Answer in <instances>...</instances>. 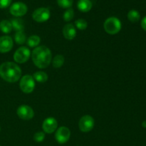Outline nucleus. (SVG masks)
Masks as SVG:
<instances>
[{
  "label": "nucleus",
  "mask_w": 146,
  "mask_h": 146,
  "mask_svg": "<svg viewBox=\"0 0 146 146\" xmlns=\"http://www.w3.org/2000/svg\"><path fill=\"white\" fill-rule=\"evenodd\" d=\"M21 76V68L15 63L4 62L0 66V76L7 82H17Z\"/></svg>",
  "instance_id": "f257e3e1"
},
{
  "label": "nucleus",
  "mask_w": 146,
  "mask_h": 146,
  "mask_svg": "<svg viewBox=\"0 0 146 146\" xmlns=\"http://www.w3.org/2000/svg\"><path fill=\"white\" fill-rule=\"evenodd\" d=\"M34 64L39 68H45L49 66L52 58L51 52L45 46H40L34 48L32 52Z\"/></svg>",
  "instance_id": "f03ea898"
},
{
  "label": "nucleus",
  "mask_w": 146,
  "mask_h": 146,
  "mask_svg": "<svg viewBox=\"0 0 146 146\" xmlns=\"http://www.w3.org/2000/svg\"><path fill=\"white\" fill-rule=\"evenodd\" d=\"M104 27L106 32L111 35H114V34H118L121 31L122 25H121V21L118 18L111 17L106 20Z\"/></svg>",
  "instance_id": "7ed1b4c3"
},
{
  "label": "nucleus",
  "mask_w": 146,
  "mask_h": 146,
  "mask_svg": "<svg viewBox=\"0 0 146 146\" xmlns=\"http://www.w3.org/2000/svg\"><path fill=\"white\" fill-rule=\"evenodd\" d=\"M20 89L25 94H30L35 88V81L33 76L26 75L21 78L19 83Z\"/></svg>",
  "instance_id": "20e7f679"
},
{
  "label": "nucleus",
  "mask_w": 146,
  "mask_h": 146,
  "mask_svg": "<svg viewBox=\"0 0 146 146\" xmlns=\"http://www.w3.org/2000/svg\"><path fill=\"white\" fill-rule=\"evenodd\" d=\"M30 50L26 46H21L15 51L14 54V61L19 64H24L28 61L30 56Z\"/></svg>",
  "instance_id": "39448f33"
},
{
  "label": "nucleus",
  "mask_w": 146,
  "mask_h": 146,
  "mask_svg": "<svg viewBox=\"0 0 146 146\" xmlns=\"http://www.w3.org/2000/svg\"><path fill=\"white\" fill-rule=\"evenodd\" d=\"M94 123H95V121H94L93 117H91V115H86L83 116L80 119L79 123H78V127L82 132L88 133L94 128Z\"/></svg>",
  "instance_id": "423d86ee"
},
{
  "label": "nucleus",
  "mask_w": 146,
  "mask_h": 146,
  "mask_svg": "<svg viewBox=\"0 0 146 146\" xmlns=\"http://www.w3.org/2000/svg\"><path fill=\"white\" fill-rule=\"evenodd\" d=\"M32 18L37 22H44L50 18V11L47 8L41 7L34 11Z\"/></svg>",
  "instance_id": "0eeeda50"
},
{
  "label": "nucleus",
  "mask_w": 146,
  "mask_h": 146,
  "mask_svg": "<svg viewBox=\"0 0 146 146\" xmlns=\"http://www.w3.org/2000/svg\"><path fill=\"white\" fill-rule=\"evenodd\" d=\"M71 136L70 130L67 127H61L56 131L55 138L59 144H64L68 142Z\"/></svg>",
  "instance_id": "6e6552de"
},
{
  "label": "nucleus",
  "mask_w": 146,
  "mask_h": 146,
  "mask_svg": "<svg viewBox=\"0 0 146 146\" xmlns=\"http://www.w3.org/2000/svg\"><path fill=\"white\" fill-rule=\"evenodd\" d=\"M27 10H28V9H27V5L24 3L18 1V2L13 4L10 7L9 11L13 16L22 17V16L25 15L27 14Z\"/></svg>",
  "instance_id": "1a4fd4ad"
},
{
  "label": "nucleus",
  "mask_w": 146,
  "mask_h": 146,
  "mask_svg": "<svg viewBox=\"0 0 146 146\" xmlns=\"http://www.w3.org/2000/svg\"><path fill=\"white\" fill-rule=\"evenodd\" d=\"M17 115L23 120H31L34 117V112L32 108L27 105L20 106L17 109Z\"/></svg>",
  "instance_id": "9d476101"
},
{
  "label": "nucleus",
  "mask_w": 146,
  "mask_h": 146,
  "mask_svg": "<svg viewBox=\"0 0 146 146\" xmlns=\"http://www.w3.org/2000/svg\"><path fill=\"white\" fill-rule=\"evenodd\" d=\"M58 123L53 117L46 118L42 124V129L46 133H52L57 128Z\"/></svg>",
  "instance_id": "9b49d317"
},
{
  "label": "nucleus",
  "mask_w": 146,
  "mask_h": 146,
  "mask_svg": "<svg viewBox=\"0 0 146 146\" xmlns=\"http://www.w3.org/2000/svg\"><path fill=\"white\" fill-rule=\"evenodd\" d=\"M13 40L9 36L0 37V53H7L13 48Z\"/></svg>",
  "instance_id": "f8f14e48"
},
{
  "label": "nucleus",
  "mask_w": 146,
  "mask_h": 146,
  "mask_svg": "<svg viewBox=\"0 0 146 146\" xmlns=\"http://www.w3.org/2000/svg\"><path fill=\"white\" fill-rule=\"evenodd\" d=\"M63 34L66 39L72 40L76 36V30L73 24H67L63 29Z\"/></svg>",
  "instance_id": "ddd939ff"
},
{
  "label": "nucleus",
  "mask_w": 146,
  "mask_h": 146,
  "mask_svg": "<svg viewBox=\"0 0 146 146\" xmlns=\"http://www.w3.org/2000/svg\"><path fill=\"white\" fill-rule=\"evenodd\" d=\"M77 7L82 12H88L92 8V2L90 0H78Z\"/></svg>",
  "instance_id": "4468645a"
},
{
  "label": "nucleus",
  "mask_w": 146,
  "mask_h": 146,
  "mask_svg": "<svg viewBox=\"0 0 146 146\" xmlns=\"http://www.w3.org/2000/svg\"><path fill=\"white\" fill-rule=\"evenodd\" d=\"M12 29H14L15 31H24V23L23 20L20 19H14L11 21Z\"/></svg>",
  "instance_id": "2eb2a0df"
},
{
  "label": "nucleus",
  "mask_w": 146,
  "mask_h": 146,
  "mask_svg": "<svg viewBox=\"0 0 146 146\" xmlns=\"http://www.w3.org/2000/svg\"><path fill=\"white\" fill-rule=\"evenodd\" d=\"M0 30L4 34H9L12 30L11 23L8 20H2L0 21Z\"/></svg>",
  "instance_id": "dca6fc26"
},
{
  "label": "nucleus",
  "mask_w": 146,
  "mask_h": 146,
  "mask_svg": "<svg viewBox=\"0 0 146 146\" xmlns=\"http://www.w3.org/2000/svg\"><path fill=\"white\" fill-rule=\"evenodd\" d=\"M33 78L38 82L44 83L48 80V76L46 73L43 72V71H37L34 74Z\"/></svg>",
  "instance_id": "f3484780"
},
{
  "label": "nucleus",
  "mask_w": 146,
  "mask_h": 146,
  "mask_svg": "<svg viewBox=\"0 0 146 146\" xmlns=\"http://www.w3.org/2000/svg\"><path fill=\"white\" fill-rule=\"evenodd\" d=\"M40 41H41V39H40L39 36L36 35H33L28 38V39H27V44H28L29 46L33 48V47H36L38 46V44H40Z\"/></svg>",
  "instance_id": "a211bd4d"
},
{
  "label": "nucleus",
  "mask_w": 146,
  "mask_h": 146,
  "mask_svg": "<svg viewBox=\"0 0 146 146\" xmlns=\"http://www.w3.org/2000/svg\"><path fill=\"white\" fill-rule=\"evenodd\" d=\"M140 18H141V15H140L139 12L136 10H131L128 13V19L131 22H137V21H139Z\"/></svg>",
  "instance_id": "6ab92c4d"
},
{
  "label": "nucleus",
  "mask_w": 146,
  "mask_h": 146,
  "mask_svg": "<svg viewBox=\"0 0 146 146\" xmlns=\"http://www.w3.org/2000/svg\"><path fill=\"white\" fill-rule=\"evenodd\" d=\"M64 64V58L62 55H57L54 58L52 61L53 66L56 68H60Z\"/></svg>",
  "instance_id": "aec40b11"
},
{
  "label": "nucleus",
  "mask_w": 146,
  "mask_h": 146,
  "mask_svg": "<svg viewBox=\"0 0 146 146\" xmlns=\"http://www.w3.org/2000/svg\"><path fill=\"white\" fill-rule=\"evenodd\" d=\"M15 41L18 44H23L26 41V35L24 31H18L14 36Z\"/></svg>",
  "instance_id": "412c9836"
},
{
  "label": "nucleus",
  "mask_w": 146,
  "mask_h": 146,
  "mask_svg": "<svg viewBox=\"0 0 146 146\" xmlns=\"http://www.w3.org/2000/svg\"><path fill=\"white\" fill-rule=\"evenodd\" d=\"M57 3L61 8L68 9L72 6L73 0H57Z\"/></svg>",
  "instance_id": "4be33fe9"
},
{
  "label": "nucleus",
  "mask_w": 146,
  "mask_h": 146,
  "mask_svg": "<svg viewBox=\"0 0 146 146\" xmlns=\"http://www.w3.org/2000/svg\"><path fill=\"white\" fill-rule=\"evenodd\" d=\"M75 24L76 27L80 30H85L87 28V27H88V24H87L86 21L84 19H82L76 20L75 21Z\"/></svg>",
  "instance_id": "5701e85b"
},
{
  "label": "nucleus",
  "mask_w": 146,
  "mask_h": 146,
  "mask_svg": "<svg viewBox=\"0 0 146 146\" xmlns=\"http://www.w3.org/2000/svg\"><path fill=\"white\" fill-rule=\"evenodd\" d=\"M74 17V11L72 9H68L64 12V19L66 21H70L73 19Z\"/></svg>",
  "instance_id": "b1692460"
},
{
  "label": "nucleus",
  "mask_w": 146,
  "mask_h": 146,
  "mask_svg": "<svg viewBox=\"0 0 146 146\" xmlns=\"http://www.w3.org/2000/svg\"><path fill=\"white\" fill-rule=\"evenodd\" d=\"M45 138V134L44 132H37L34 134V140L37 143H41Z\"/></svg>",
  "instance_id": "393cba45"
},
{
  "label": "nucleus",
  "mask_w": 146,
  "mask_h": 146,
  "mask_svg": "<svg viewBox=\"0 0 146 146\" xmlns=\"http://www.w3.org/2000/svg\"><path fill=\"white\" fill-rule=\"evenodd\" d=\"M11 0H0V9H5L10 5Z\"/></svg>",
  "instance_id": "a878e982"
},
{
  "label": "nucleus",
  "mask_w": 146,
  "mask_h": 146,
  "mask_svg": "<svg viewBox=\"0 0 146 146\" xmlns=\"http://www.w3.org/2000/svg\"><path fill=\"white\" fill-rule=\"evenodd\" d=\"M141 27H142L143 29L146 31V16L144 17L142 21H141Z\"/></svg>",
  "instance_id": "bb28decb"
},
{
  "label": "nucleus",
  "mask_w": 146,
  "mask_h": 146,
  "mask_svg": "<svg viewBox=\"0 0 146 146\" xmlns=\"http://www.w3.org/2000/svg\"><path fill=\"white\" fill-rule=\"evenodd\" d=\"M142 126L144 127V128H146V121H143V122Z\"/></svg>",
  "instance_id": "cd10ccee"
},
{
  "label": "nucleus",
  "mask_w": 146,
  "mask_h": 146,
  "mask_svg": "<svg viewBox=\"0 0 146 146\" xmlns=\"http://www.w3.org/2000/svg\"><path fill=\"white\" fill-rule=\"evenodd\" d=\"M0 131H1V128H0Z\"/></svg>",
  "instance_id": "c85d7f7f"
},
{
  "label": "nucleus",
  "mask_w": 146,
  "mask_h": 146,
  "mask_svg": "<svg viewBox=\"0 0 146 146\" xmlns=\"http://www.w3.org/2000/svg\"><path fill=\"white\" fill-rule=\"evenodd\" d=\"M0 146H1V145H0Z\"/></svg>",
  "instance_id": "c756f323"
}]
</instances>
